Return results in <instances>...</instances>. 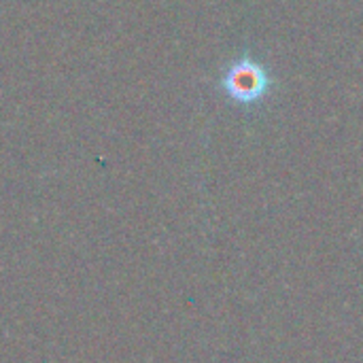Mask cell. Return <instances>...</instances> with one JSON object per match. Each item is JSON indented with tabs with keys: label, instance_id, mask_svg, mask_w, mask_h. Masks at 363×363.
<instances>
[{
	"label": "cell",
	"instance_id": "obj_1",
	"mask_svg": "<svg viewBox=\"0 0 363 363\" xmlns=\"http://www.w3.org/2000/svg\"><path fill=\"white\" fill-rule=\"evenodd\" d=\"M223 83H225L228 94L234 100H238V102H255L266 91L268 74L259 64L245 57V60H240L238 64H234L230 68Z\"/></svg>",
	"mask_w": 363,
	"mask_h": 363
}]
</instances>
